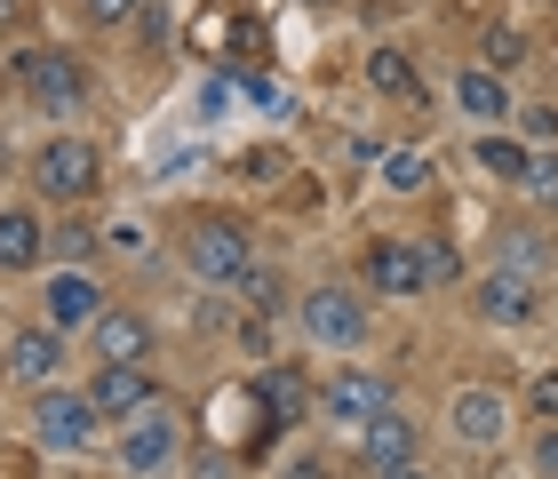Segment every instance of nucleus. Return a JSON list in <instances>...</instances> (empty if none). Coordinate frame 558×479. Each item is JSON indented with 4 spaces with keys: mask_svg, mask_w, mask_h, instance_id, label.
Listing matches in <instances>:
<instances>
[{
    "mask_svg": "<svg viewBox=\"0 0 558 479\" xmlns=\"http://www.w3.org/2000/svg\"><path fill=\"white\" fill-rule=\"evenodd\" d=\"M247 96H256L264 112H288V88H271V81H247Z\"/></svg>",
    "mask_w": 558,
    "mask_h": 479,
    "instance_id": "31",
    "label": "nucleus"
},
{
    "mask_svg": "<svg viewBox=\"0 0 558 479\" xmlns=\"http://www.w3.org/2000/svg\"><path fill=\"white\" fill-rule=\"evenodd\" d=\"M384 184L391 192H423L430 184V160L423 153H384Z\"/></svg>",
    "mask_w": 558,
    "mask_h": 479,
    "instance_id": "23",
    "label": "nucleus"
},
{
    "mask_svg": "<svg viewBox=\"0 0 558 479\" xmlns=\"http://www.w3.org/2000/svg\"><path fill=\"white\" fill-rule=\"evenodd\" d=\"M447 423H454V440H463V447H495V440H502V423H511V408H502V392L471 384V392H454Z\"/></svg>",
    "mask_w": 558,
    "mask_h": 479,
    "instance_id": "10",
    "label": "nucleus"
},
{
    "mask_svg": "<svg viewBox=\"0 0 558 479\" xmlns=\"http://www.w3.org/2000/svg\"><path fill=\"white\" fill-rule=\"evenodd\" d=\"M16 81H24V96H33L40 112H57V120H72L88 105V72H81L72 48H16Z\"/></svg>",
    "mask_w": 558,
    "mask_h": 479,
    "instance_id": "1",
    "label": "nucleus"
},
{
    "mask_svg": "<svg viewBox=\"0 0 558 479\" xmlns=\"http://www.w3.org/2000/svg\"><path fill=\"white\" fill-rule=\"evenodd\" d=\"M471 160L487 168V176H502V184H519V176H526V144H511V136H478Z\"/></svg>",
    "mask_w": 558,
    "mask_h": 479,
    "instance_id": "20",
    "label": "nucleus"
},
{
    "mask_svg": "<svg viewBox=\"0 0 558 479\" xmlns=\"http://www.w3.org/2000/svg\"><path fill=\"white\" fill-rule=\"evenodd\" d=\"M526 416H558V368H543L535 384H526Z\"/></svg>",
    "mask_w": 558,
    "mask_h": 479,
    "instance_id": "27",
    "label": "nucleus"
},
{
    "mask_svg": "<svg viewBox=\"0 0 558 479\" xmlns=\"http://www.w3.org/2000/svg\"><path fill=\"white\" fill-rule=\"evenodd\" d=\"M88 399H96V416H136V408H151V368H144V360H129V368H96Z\"/></svg>",
    "mask_w": 558,
    "mask_h": 479,
    "instance_id": "13",
    "label": "nucleus"
},
{
    "mask_svg": "<svg viewBox=\"0 0 558 479\" xmlns=\"http://www.w3.org/2000/svg\"><path fill=\"white\" fill-rule=\"evenodd\" d=\"M384 408H391V375H375V368H336V375H327V392H319V416L343 423V432L375 423Z\"/></svg>",
    "mask_w": 558,
    "mask_h": 479,
    "instance_id": "6",
    "label": "nucleus"
},
{
    "mask_svg": "<svg viewBox=\"0 0 558 479\" xmlns=\"http://www.w3.org/2000/svg\"><path fill=\"white\" fill-rule=\"evenodd\" d=\"M184 264H192L208 288H232L240 272H247V232H240V216H199L192 240H184Z\"/></svg>",
    "mask_w": 558,
    "mask_h": 479,
    "instance_id": "4",
    "label": "nucleus"
},
{
    "mask_svg": "<svg viewBox=\"0 0 558 479\" xmlns=\"http://www.w3.org/2000/svg\"><path fill=\"white\" fill-rule=\"evenodd\" d=\"M24 16V0H0V33H9V24Z\"/></svg>",
    "mask_w": 558,
    "mask_h": 479,
    "instance_id": "35",
    "label": "nucleus"
},
{
    "mask_svg": "<svg viewBox=\"0 0 558 479\" xmlns=\"http://www.w3.org/2000/svg\"><path fill=\"white\" fill-rule=\"evenodd\" d=\"M88 336H96V360H105V368H129V360L151 351V320L144 312H96Z\"/></svg>",
    "mask_w": 558,
    "mask_h": 479,
    "instance_id": "12",
    "label": "nucleus"
},
{
    "mask_svg": "<svg viewBox=\"0 0 558 479\" xmlns=\"http://www.w3.org/2000/svg\"><path fill=\"white\" fill-rule=\"evenodd\" d=\"M175 447H184V416L168 408V399H151V408L129 416V432H120V471L144 479V471H168Z\"/></svg>",
    "mask_w": 558,
    "mask_h": 479,
    "instance_id": "3",
    "label": "nucleus"
},
{
    "mask_svg": "<svg viewBox=\"0 0 558 479\" xmlns=\"http://www.w3.org/2000/svg\"><path fill=\"white\" fill-rule=\"evenodd\" d=\"M81 9H88V16H105V24H112V16H129V9H136V0H81Z\"/></svg>",
    "mask_w": 558,
    "mask_h": 479,
    "instance_id": "33",
    "label": "nucleus"
},
{
    "mask_svg": "<svg viewBox=\"0 0 558 479\" xmlns=\"http://www.w3.org/2000/svg\"><path fill=\"white\" fill-rule=\"evenodd\" d=\"M360 456H367V471H391V464H415V423L399 416V408H384L375 423H360Z\"/></svg>",
    "mask_w": 558,
    "mask_h": 479,
    "instance_id": "14",
    "label": "nucleus"
},
{
    "mask_svg": "<svg viewBox=\"0 0 558 479\" xmlns=\"http://www.w3.org/2000/svg\"><path fill=\"white\" fill-rule=\"evenodd\" d=\"M526 136L550 144V136H558V112H550V105H535V112H526Z\"/></svg>",
    "mask_w": 558,
    "mask_h": 479,
    "instance_id": "29",
    "label": "nucleus"
},
{
    "mask_svg": "<svg viewBox=\"0 0 558 479\" xmlns=\"http://www.w3.org/2000/svg\"><path fill=\"white\" fill-rule=\"evenodd\" d=\"M454 105H463L471 120L511 112V105H502V72H487V64H463V81H454Z\"/></svg>",
    "mask_w": 558,
    "mask_h": 479,
    "instance_id": "19",
    "label": "nucleus"
},
{
    "mask_svg": "<svg viewBox=\"0 0 558 479\" xmlns=\"http://www.w3.org/2000/svg\"><path fill=\"white\" fill-rule=\"evenodd\" d=\"M40 304H48V327H96V312H105V288L72 264V272H57V280H48Z\"/></svg>",
    "mask_w": 558,
    "mask_h": 479,
    "instance_id": "11",
    "label": "nucleus"
},
{
    "mask_svg": "<svg viewBox=\"0 0 558 479\" xmlns=\"http://www.w3.org/2000/svg\"><path fill=\"white\" fill-rule=\"evenodd\" d=\"M367 81L384 96H399V105H423V72H415V57H399V48H367Z\"/></svg>",
    "mask_w": 558,
    "mask_h": 479,
    "instance_id": "17",
    "label": "nucleus"
},
{
    "mask_svg": "<svg viewBox=\"0 0 558 479\" xmlns=\"http://www.w3.org/2000/svg\"><path fill=\"white\" fill-rule=\"evenodd\" d=\"M535 200H558V153H526V176H519Z\"/></svg>",
    "mask_w": 558,
    "mask_h": 479,
    "instance_id": "25",
    "label": "nucleus"
},
{
    "mask_svg": "<svg viewBox=\"0 0 558 479\" xmlns=\"http://www.w3.org/2000/svg\"><path fill=\"white\" fill-rule=\"evenodd\" d=\"M48 256V232H40V216H24V208H0V272H33Z\"/></svg>",
    "mask_w": 558,
    "mask_h": 479,
    "instance_id": "15",
    "label": "nucleus"
},
{
    "mask_svg": "<svg viewBox=\"0 0 558 479\" xmlns=\"http://www.w3.org/2000/svg\"><path fill=\"white\" fill-rule=\"evenodd\" d=\"M256 399H264V423H271V432H295V416L312 408V392H303V375H295V368L256 375Z\"/></svg>",
    "mask_w": 558,
    "mask_h": 479,
    "instance_id": "16",
    "label": "nucleus"
},
{
    "mask_svg": "<svg viewBox=\"0 0 558 479\" xmlns=\"http://www.w3.org/2000/svg\"><path fill=\"white\" fill-rule=\"evenodd\" d=\"M303 327H312V344H327V351H351V344L367 336V304H360L351 288H336V280H327V288H312V296H303Z\"/></svg>",
    "mask_w": 558,
    "mask_h": 479,
    "instance_id": "7",
    "label": "nucleus"
},
{
    "mask_svg": "<svg viewBox=\"0 0 558 479\" xmlns=\"http://www.w3.org/2000/svg\"><path fill=\"white\" fill-rule=\"evenodd\" d=\"M511 64H526V33L519 24H495L487 33V72H511Z\"/></svg>",
    "mask_w": 558,
    "mask_h": 479,
    "instance_id": "24",
    "label": "nucleus"
},
{
    "mask_svg": "<svg viewBox=\"0 0 558 479\" xmlns=\"http://www.w3.org/2000/svg\"><path fill=\"white\" fill-rule=\"evenodd\" d=\"M543 264H550L543 232H502V272H526V280H543Z\"/></svg>",
    "mask_w": 558,
    "mask_h": 479,
    "instance_id": "21",
    "label": "nucleus"
},
{
    "mask_svg": "<svg viewBox=\"0 0 558 479\" xmlns=\"http://www.w3.org/2000/svg\"><path fill=\"white\" fill-rule=\"evenodd\" d=\"M9 368L24 375V384H48V375H57V327H24V336L9 344Z\"/></svg>",
    "mask_w": 558,
    "mask_h": 479,
    "instance_id": "18",
    "label": "nucleus"
},
{
    "mask_svg": "<svg viewBox=\"0 0 558 479\" xmlns=\"http://www.w3.org/2000/svg\"><path fill=\"white\" fill-rule=\"evenodd\" d=\"M33 432H40L48 456H81V447L105 432V416H96V399H88V392H40Z\"/></svg>",
    "mask_w": 558,
    "mask_h": 479,
    "instance_id": "5",
    "label": "nucleus"
},
{
    "mask_svg": "<svg viewBox=\"0 0 558 479\" xmlns=\"http://www.w3.org/2000/svg\"><path fill=\"white\" fill-rule=\"evenodd\" d=\"M223 105H232V81H223V72H216V81L199 88V112H223Z\"/></svg>",
    "mask_w": 558,
    "mask_h": 479,
    "instance_id": "30",
    "label": "nucleus"
},
{
    "mask_svg": "<svg viewBox=\"0 0 558 479\" xmlns=\"http://www.w3.org/2000/svg\"><path fill=\"white\" fill-rule=\"evenodd\" d=\"M423 272H430V288H439V280H454L463 264H454V248H447V240H423Z\"/></svg>",
    "mask_w": 558,
    "mask_h": 479,
    "instance_id": "28",
    "label": "nucleus"
},
{
    "mask_svg": "<svg viewBox=\"0 0 558 479\" xmlns=\"http://www.w3.org/2000/svg\"><path fill=\"white\" fill-rule=\"evenodd\" d=\"M33 184L48 200H88L96 184H105V160H96L88 136H48L40 153H33Z\"/></svg>",
    "mask_w": 558,
    "mask_h": 479,
    "instance_id": "2",
    "label": "nucleus"
},
{
    "mask_svg": "<svg viewBox=\"0 0 558 479\" xmlns=\"http://www.w3.org/2000/svg\"><path fill=\"white\" fill-rule=\"evenodd\" d=\"M232 288L247 296V312H256V320H271V312H279V272H256V264H247Z\"/></svg>",
    "mask_w": 558,
    "mask_h": 479,
    "instance_id": "22",
    "label": "nucleus"
},
{
    "mask_svg": "<svg viewBox=\"0 0 558 479\" xmlns=\"http://www.w3.org/2000/svg\"><path fill=\"white\" fill-rule=\"evenodd\" d=\"M471 312L478 320H495V327H519V320H535V280H526V272H487V280L471 288Z\"/></svg>",
    "mask_w": 558,
    "mask_h": 479,
    "instance_id": "9",
    "label": "nucleus"
},
{
    "mask_svg": "<svg viewBox=\"0 0 558 479\" xmlns=\"http://www.w3.org/2000/svg\"><path fill=\"white\" fill-rule=\"evenodd\" d=\"M535 464H543V471L558 479V432H535Z\"/></svg>",
    "mask_w": 558,
    "mask_h": 479,
    "instance_id": "32",
    "label": "nucleus"
},
{
    "mask_svg": "<svg viewBox=\"0 0 558 479\" xmlns=\"http://www.w3.org/2000/svg\"><path fill=\"white\" fill-rule=\"evenodd\" d=\"M48 248H57L64 264H81L88 248H96V232H88V224H64V232H48Z\"/></svg>",
    "mask_w": 558,
    "mask_h": 479,
    "instance_id": "26",
    "label": "nucleus"
},
{
    "mask_svg": "<svg viewBox=\"0 0 558 479\" xmlns=\"http://www.w3.org/2000/svg\"><path fill=\"white\" fill-rule=\"evenodd\" d=\"M367 288H384V296H423L430 288V272H423V240H367Z\"/></svg>",
    "mask_w": 558,
    "mask_h": 479,
    "instance_id": "8",
    "label": "nucleus"
},
{
    "mask_svg": "<svg viewBox=\"0 0 558 479\" xmlns=\"http://www.w3.org/2000/svg\"><path fill=\"white\" fill-rule=\"evenodd\" d=\"M375 479H430L423 464H391V471H375Z\"/></svg>",
    "mask_w": 558,
    "mask_h": 479,
    "instance_id": "34",
    "label": "nucleus"
}]
</instances>
